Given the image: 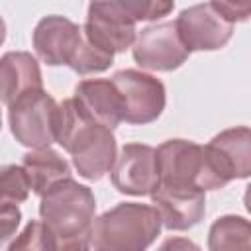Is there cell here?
<instances>
[{
	"mask_svg": "<svg viewBox=\"0 0 251 251\" xmlns=\"http://www.w3.org/2000/svg\"><path fill=\"white\" fill-rule=\"evenodd\" d=\"M149 196L161 216V224L171 231L190 229L204 218L206 192L198 186L159 182Z\"/></svg>",
	"mask_w": 251,
	"mask_h": 251,
	"instance_id": "10",
	"label": "cell"
},
{
	"mask_svg": "<svg viewBox=\"0 0 251 251\" xmlns=\"http://www.w3.org/2000/svg\"><path fill=\"white\" fill-rule=\"evenodd\" d=\"M175 25L190 53L222 49L233 35V24L226 20L210 2L184 8L176 16Z\"/></svg>",
	"mask_w": 251,
	"mask_h": 251,
	"instance_id": "8",
	"label": "cell"
},
{
	"mask_svg": "<svg viewBox=\"0 0 251 251\" xmlns=\"http://www.w3.org/2000/svg\"><path fill=\"white\" fill-rule=\"evenodd\" d=\"M82 41V25L57 14L41 18L33 29V49L49 67L67 65L71 69Z\"/></svg>",
	"mask_w": 251,
	"mask_h": 251,
	"instance_id": "11",
	"label": "cell"
},
{
	"mask_svg": "<svg viewBox=\"0 0 251 251\" xmlns=\"http://www.w3.org/2000/svg\"><path fill=\"white\" fill-rule=\"evenodd\" d=\"M251 226L243 216H222L218 218L208 233V247L212 251L222 249H249Z\"/></svg>",
	"mask_w": 251,
	"mask_h": 251,
	"instance_id": "18",
	"label": "cell"
},
{
	"mask_svg": "<svg viewBox=\"0 0 251 251\" xmlns=\"http://www.w3.org/2000/svg\"><path fill=\"white\" fill-rule=\"evenodd\" d=\"M4 39H6V24H4V20L0 16V45L4 43Z\"/></svg>",
	"mask_w": 251,
	"mask_h": 251,
	"instance_id": "23",
	"label": "cell"
},
{
	"mask_svg": "<svg viewBox=\"0 0 251 251\" xmlns=\"http://www.w3.org/2000/svg\"><path fill=\"white\" fill-rule=\"evenodd\" d=\"M82 31L92 45H96L98 49L112 53V55L124 53L126 49H129L137 35L135 25L116 22L112 18H106V16L90 12V10L86 14Z\"/></svg>",
	"mask_w": 251,
	"mask_h": 251,
	"instance_id": "16",
	"label": "cell"
},
{
	"mask_svg": "<svg viewBox=\"0 0 251 251\" xmlns=\"http://www.w3.org/2000/svg\"><path fill=\"white\" fill-rule=\"evenodd\" d=\"M94 214V192L86 184L76 182L73 176L51 184L39 200V216L53 237L55 249H88Z\"/></svg>",
	"mask_w": 251,
	"mask_h": 251,
	"instance_id": "1",
	"label": "cell"
},
{
	"mask_svg": "<svg viewBox=\"0 0 251 251\" xmlns=\"http://www.w3.org/2000/svg\"><path fill=\"white\" fill-rule=\"evenodd\" d=\"M8 249H55V243L45 224L33 220L24 227V231L14 241L8 243Z\"/></svg>",
	"mask_w": 251,
	"mask_h": 251,
	"instance_id": "20",
	"label": "cell"
},
{
	"mask_svg": "<svg viewBox=\"0 0 251 251\" xmlns=\"http://www.w3.org/2000/svg\"><path fill=\"white\" fill-rule=\"evenodd\" d=\"M75 102L86 118L110 129L124 122V102L112 78H86L75 88Z\"/></svg>",
	"mask_w": 251,
	"mask_h": 251,
	"instance_id": "13",
	"label": "cell"
},
{
	"mask_svg": "<svg viewBox=\"0 0 251 251\" xmlns=\"http://www.w3.org/2000/svg\"><path fill=\"white\" fill-rule=\"evenodd\" d=\"M57 143L71 155L78 176L86 180H100L112 171L118 157L112 129L86 118L75 98L59 104Z\"/></svg>",
	"mask_w": 251,
	"mask_h": 251,
	"instance_id": "2",
	"label": "cell"
},
{
	"mask_svg": "<svg viewBox=\"0 0 251 251\" xmlns=\"http://www.w3.org/2000/svg\"><path fill=\"white\" fill-rule=\"evenodd\" d=\"M202 153L204 190H218L235 178L251 175V131L247 126L220 131L202 145Z\"/></svg>",
	"mask_w": 251,
	"mask_h": 251,
	"instance_id": "4",
	"label": "cell"
},
{
	"mask_svg": "<svg viewBox=\"0 0 251 251\" xmlns=\"http://www.w3.org/2000/svg\"><path fill=\"white\" fill-rule=\"evenodd\" d=\"M175 0H90L88 10L112 18L122 24L137 25L139 22H155L169 16Z\"/></svg>",
	"mask_w": 251,
	"mask_h": 251,
	"instance_id": "15",
	"label": "cell"
},
{
	"mask_svg": "<svg viewBox=\"0 0 251 251\" xmlns=\"http://www.w3.org/2000/svg\"><path fill=\"white\" fill-rule=\"evenodd\" d=\"M161 227L155 206L120 202L94 218L90 247L98 251H143L157 239Z\"/></svg>",
	"mask_w": 251,
	"mask_h": 251,
	"instance_id": "3",
	"label": "cell"
},
{
	"mask_svg": "<svg viewBox=\"0 0 251 251\" xmlns=\"http://www.w3.org/2000/svg\"><path fill=\"white\" fill-rule=\"evenodd\" d=\"M8 108L10 129L20 145L39 149L57 143L59 104L43 88L22 94Z\"/></svg>",
	"mask_w": 251,
	"mask_h": 251,
	"instance_id": "5",
	"label": "cell"
},
{
	"mask_svg": "<svg viewBox=\"0 0 251 251\" xmlns=\"http://www.w3.org/2000/svg\"><path fill=\"white\" fill-rule=\"evenodd\" d=\"M43 88L37 59L27 51H8L0 57V102L10 106L22 94Z\"/></svg>",
	"mask_w": 251,
	"mask_h": 251,
	"instance_id": "14",
	"label": "cell"
},
{
	"mask_svg": "<svg viewBox=\"0 0 251 251\" xmlns=\"http://www.w3.org/2000/svg\"><path fill=\"white\" fill-rule=\"evenodd\" d=\"M118 192L129 196H149L159 186L155 147L145 143H126L110 171Z\"/></svg>",
	"mask_w": 251,
	"mask_h": 251,
	"instance_id": "9",
	"label": "cell"
},
{
	"mask_svg": "<svg viewBox=\"0 0 251 251\" xmlns=\"http://www.w3.org/2000/svg\"><path fill=\"white\" fill-rule=\"evenodd\" d=\"M131 49L135 63L149 71H175L190 55L176 31L175 22H161L143 27L135 35Z\"/></svg>",
	"mask_w": 251,
	"mask_h": 251,
	"instance_id": "7",
	"label": "cell"
},
{
	"mask_svg": "<svg viewBox=\"0 0 251 251\" xmlns=\"http://www.w3.org/2000/svg\"><path fill=\"white\" fill-rule=\"evenodd\" d=\"M29 180L20 165L0 167V206H18L29 196Z\"/></svg>",
	"mask_w": 251,
	"mask_h": 251,
	"instance_id": "19",
	"label": "cell"
},
{
	"mask_svg": "<svg viewBox=\"0 0 251 251\" xmlns=\"http://www.w3.org/2000/svg\"><path fill=\"white\" fill-rule=\"evenodd\" d=\"M112 82L116 84L124 102V122L131 126H145L155 122L167 104L165 84L135 69H124L114 73Z\"/></svg>",
	"mask_w": 251,
	"mask_h": 251,
	"instance_id": "6",
	"label": "cell"
},
{
	"mask_svg": "<svg viewBox=\"0 0 251 251\" xmlns=\"http://www.w3.org/2000/svg\"><path fill=\"white\" fill-rule=\"evenodd\" d=\"M0 127H2V114H0Z\"/></svg>",
	"mask_w": 251,
	"mask_h": 251,
	"instance_id": "24",
	"label": "cell"
},
{
	"mask_svg": "<svg viewBox=\"0 0 251 251\" xmlns=\"http://www.w3.org/2000/svg\"><path fill=\"white\" fill-rule=\"evenodd\" d=\"M22 167L27 175L31 192L39 196L57 180L71 176V165L67 163V159L51 147H39L25 153Z\"/></svg>",
	"mask_w": 251,
	"mask_h": 251,
	"instance_id": "17",
	"label": "cell"
},
{
	"mask_svg": "<svg viewBox=\"0 0 251 251\" xmlns=\"http://www.w3.org/2000/svg\"><path fill=\"white\" fill-rule=\"evenodd\" d=\"M22 222V212L18 206H0V249L16 237Z\"/></svg>",
	"mask_w": 251,
	"mask_h": 251,
	"instance_id": "21",
	"label": "cell"
},
{
	"mask_svg": "<svg viewBox=\"0 0 251 251\" xmlns=\"http://www.w3.org/2000/svg\"><path fill=\"white\" fill-rule=\"evenodd\" d=\"M210 4L231 24L247 22L251 16V0H210Z\"/></svg>",
	"mask_w": 251,
	"mask_h": 251,
	"instance_id": "22",
	"label": "cell"
},
{
	"mask_svg": "<svg viewBox=\"0 0 251 251\" xmlns=\"http://www.w3.org/2000/svg\"><path fill=\"white\" fill-rule=\"evenodd\" d=\"M155 153H157L159 182L190 184L204 190L202 145L188 139H167L155 149Z\"/></svg>",
	"mask_w": 251,
	"mask_h": 251,
	"instance_id": "12",
	"label": "cell"
}]
</instances>
